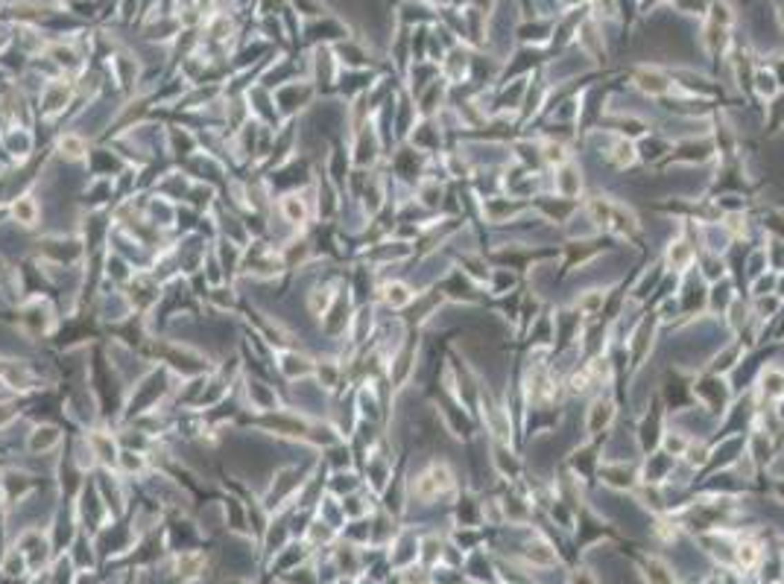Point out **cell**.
<instances>
[{"mask_svg": "<svg viewBox=\"0 0 784 584\" xmlns=\"http://www.w3.org/2000/svg\"><path fill=\"white\" fill-rule=\"evenodd\" d=\"M445 488H448V474H445V470H439V467H433L431 474L422 476V482H419V496L431 500V496H436L439 491H445Z\"/></svg>", "mask_w": 784, "mask_h": 584, "instance_id": "6da1fadb", "label": "cell"}]
</instances>
